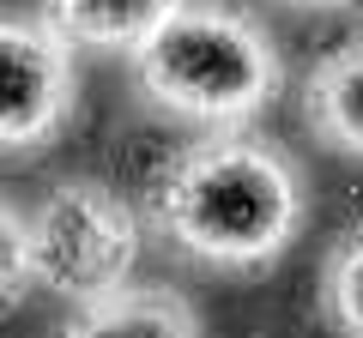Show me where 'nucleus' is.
I'll use <instances>...</instances> for the list:
<instances>
[{"label":"nucleus","instance_id":"obj_1","mask_svg":"<svg viewBox=\"0 0 363 338\" xmlns=\"http://www.w3.org/2000/svg\"><path fill=\"white\" fill-rule=\"evenodd\" d=\"M145 218L169 247L218 272H267L303 235L309 194L285 145L248 127H218L157 163Z\"/></svg>","mask_w":363,"mask_h":338},{"label":"nucleus","instance_id":"obj_2","mask_svg":"<svg viewBox=\"0 0 363 338\" xmlns=\"http://www.w3.org/2000/svg\"><path fill=\"white\" fill-rule=\"evenodd\" d=\"M128 61L164 115L200 121L212 133L248 127L285 91V54L272 30L224 0H182Z\"/></svg>","mask_w":363,"mask_h":338},{"label":"nucleus","instance_id":"obj_3","mask_svg":"<svg viewBox=\"0 0 363 338\" xmlns=\"http://www.w3.org/2000/svg\"><path fill=\"white\" fill-rule=\"evenodd\" d=\"M30 223V266L37 290L61 296L67 308L116 296L133 284L140 260V211L97 175H67L55 182L37 206L25 211Z\"/></svg>","mask_w":363,"mask_h":338},{"label":"nucleus","instance_id":"obj_4","mask_svg":"<svg viewBox=\"0 0 363 338\" xmlns=\"http://www.w3.org/2000/svg\"><path fill=\"white\" fill-rule=\"evenodd\" d=\"M73 42L49 18L0 13V151H43L73 121Z\"/></svg>","mask_w":363,"mask_h":338},{"label":"nucleus","instance_id":"obj_5","mask_svg":"<svg viewBox=\"0 0 363 338\" xmlns=\"http://www.w3.org/2000/svg\"><path fill=\"white\" fill-rule=\"evenodd\" d=\"M55 338H206L188 296L169 284H121L116 296L85 302L61 320Z\"/></svg>","mask_w":363,"mask_h":338},{"label":"nucleus","instance_id":"obj_6","mask_svg":"<svg viewBox=\"0 0 363 338\" xmlns=\"http://www.w3.org/2000/svg\"><path fill=\"white\" fill-rule=\"evenodd\" d=\"M303 121L339 157L363 163V37L327 49L303 78Z\"/></svg>","mask_w":363,"mask_h":338},{"label":"nucleus","instance_id":"obj_7","mask_svg":"<svg viewBox=\"0 0 363 338\" xmlns=\"http://www.w3.org/2000/svg\"><path fill=\"white\" fill-rule=\"evenodd\" d=\"M182 0H43V18L73 49H121L133 54Z\"/></svg>","mask_w":363,"mask_h":338},{"label":"nucleus","instance_id":"obj_8","mask_svg":"<svg viewBox=\"0 0 363 338\" xmlns=\"http://www.w3.org/2000/svg\"><path fill=\"white\" fill-rule=\"evenodd\" d=\"M321 308L345 338H363V223L327 247L321 266Z\"/></svg>","mask_w":363,"mask_h":338},{"label":"nucleus","instance_id":"obj_9","mask_svg":"<svg viewBox=\"0 0 363 338\" xmlns=\"http://www.w3.org/2000/svg\"><path fill=\"white\" fill-rule=\"evenodd\" d=\"M37 290V266H30V223L13 199L0 194V320L25 308V296Z\"/></svg>","mask_w":363,"mask_h":338},{"label":"nucleus","instance_id":"obj_10","mask_svg":"<svg viewBox=\"0 0 363 338\" xmlns=\"http://www.w3.org/2000/svg\"><path fill=\"white\" fill-rule=\"evenodd\" d=\"M291 6H345V0H291Z\"/></svg>","mask_w":363,"mask_h":338}]
</instances>
